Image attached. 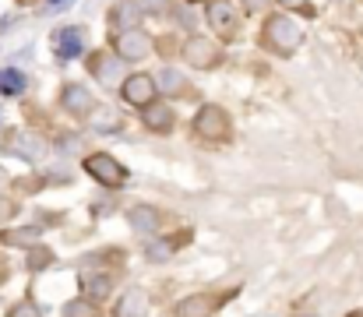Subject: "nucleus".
Listing matches in <instances>:
<instances>
[{
    "instance_id": "1",
    "label": "nucleus",
    "mask_w": 363,
    "mask_h": 317,
    "mask_svg": "<svg viewBox=\"0 0 363 317\" xmlns=\"http://www.w3.org/2000/svg\"><path fill=\"white\" fill-rule=\"evenodd\" d=\"M85 169H89L99 184H110V187H121L123 180H127V169H123L117 159H110V155H92V159H85Z\"/></svg>"
},
{
    "instance_id": "3",
    "label": "nucleus",
    "mask_w": 363,
    "mask_h": 317,
    "mask_svg": "<svg viewBox=\"0 0 363 317\" xmlns=\"http://www.w3.org/2000/svg\"><path fill=\"white\" fill-rule=\"evenodd\" d=\"M53 50H57V57H78L82 53V28H60L57 35H53Z\"/></svg>"
},
{
    "instance_id": "11",
    "label": "nucleus",
    "mask_w": 363,
    "mask_h": 317,
    "mask_svg": "<svg viewBox=\"0 0 363 317\" xmlns=\"http://www.w3.org/2000/svg\"><path fill=\"white\" fill-rule=\"evenodd\" d=\"M145 116H148V127L169 130V113H166V109H152V113H145Z\"/></svg>"
},
{
    "instance_id": "8",
    "label": "nucleus",
    "mask_w": 363,
    "mask_h": 317,
    "mask_svg": "<svg viewBox=\"0 0 363 317\" xmlns=\"http://www.w3.org/2000/svg\"><path fill=\"white\" fill-rule=\"evenodd\" d=\"M145 50H148V46H145V35H134V32L123 35V43H121L123 57H145Z\"/></svg>"
},
{
    "instance_id": "7",
    "label": "nucleus",
    "mask_w": 363,
    "mask_h": 317,
    "mask_svg": "<svg viewBox=\"0 0 363 317\" xmlns=\"http://www.w3.org/2000/svg\"><path fill=\"white\" fill-rule=\"evenodd\" d=\"M21 89H25V78H21L18 71H4V74H0V92H4V96H18Z\"/></svg>"
},
{
    "instance_id": "6",
    "label": "nucleus",
    "mask_w": 363,
    "mask_h": 317,
    "mask_svg": "<svg viewBox=\"0 0 363 317\" xmlns=\"http://www.w3.org/2000/svg\"><path fill=\"white\" fill-rule=\"evenodd\" d=\"M148 311V300H145V293H138V289H130L127 296L121 300V307H117V317H145Z\"/></svg>"
},
{
    "instance_id": "14",
    "label": "nucleus",
    "mask_w": 363,
    "mask_h": 317,
    "mask_svg": "<svg viewBox=\"0 0 363 317\" xmlns=\"http://www.w3.org/2000/svg\"><path fill=\"white\" fill-rule=\"evenodd\" d=\"M11 215H14V208H11V201H0V226H4V222H7Z\"/></svg>"
},
{
    "instance_id": "2",
    "label": "nucleus",
    "mask_w": 363,
    "mask_h": 317,
    "mask_svg": "<svg viewBox=\"0 0 363 317\" xmlns=\"http://www.w3.org/2000/svg\"><path fill=\"white\" fill-rule=\"evenodd\" d=\"M152 96H155V85H152V78H145V74H138V78H130V82L123 85V99L134 106H148Z\"/></svg>"
},
{
    "instance_id": "10",
    "label": "nucleus",
    "mask_w": 363,
    "mask_h": 317,
    "mask_svg": "<svg viewBox=\"0 0 363 317\" xmlns=\"http://www.w3.org/2000/svg\"><path fill=\"white\" fill-rule=\"evenodd\" d=\"M85 289H92V296H106L110 293V279L106 275H85Z\"/></svg>"
},
{
    "instance_id": "12",
    "label": "nucleus",
    "mask_w": 363,
    "mask_h": 317,
    "mask_svg": "<svg viewBox=\"0 0 363 317\" xmlns=\"http://www.w3.org/2000/svg\"><path fill=\"white\" fill-rule=\"evenodd\" d=\"M130 222H134L138 229H152V226H155V215H148V211H145V215H130Z\"/></svg>"
},
{
    "instance_id": "15",
    "label": "nucleus",
    "mask_w": 363,
    "mask_h": 317,
    "mask_svg": "<svg viewBox=\"0 0 363 317\" xmlns=\"http://www.w3.org/2000/svg\"><path fill=\"white\" fill-rule=\"evenodd\" d=\"M50 4H60V0H50Z\"/></svg>"
},
{
    "instance_id": "5",
    "label": "nucleus",
    "mask_w": 363,
    "mask_h": 317,
    "mask_svg": "<svg viewBox=\"0 0 363 317\" xmlns=\"http://www.w3.org/2000/svg\"><path fill=\"white\" fill-rule=\"evenodd\" d=\"M216 311V300L212 296H194V300H184L177 307V317H208Z\"/></svg>"
},
{
    "instance_id": "13",
    "label": "nucleus",
    "mask_w": 363,
    "mask_h": 317,
    "mask_svg": "<svg viewBox=\"0 0 363 317\" xmlns=\"http://www.w3.org/2000/svg\"><path fill=\"white\" fill-rule=\"evenodd\" d=\"M11 317H39V311H35L32 304H21V307H18V311H14Z\"/></svg>"
},
{
    "instance_id": "4",
    "label": "nucleus",
    "mask_w": 363,
    "mask_h": 317,
    "mask_svg": "<svg viewBox=\"0 0 363 317\" xmlns=\"http://www.w3.org/2000/svg\"><path fill=\"white\" fill-rule=\"evenodd\" d=\"M198 130H201V134H223V130H226V113L216 109V106L201 109V113H198Z\"/></svg>"
},
{
    "instance_id": "9",
    "label": "nucleus",
    "mask_w": 363,
    "mask_h": 317,
    "mask_svg": "<svg viewBox=\"0 0 363 317\" xmlns=\"http://www.w3.org/2000/svg\"><path fill=\"white\" fill-rule=\"evenodd\" d=\"M64 317H99V307H92L85 300H74V304L64 307Z\"/></svg>"
}]
</instances>
